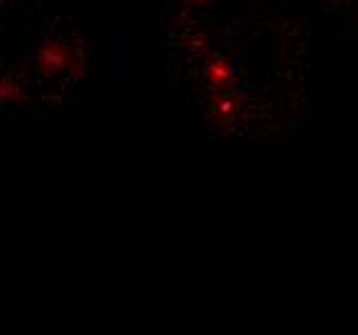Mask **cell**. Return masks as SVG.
Instances as JSON below:
<instances>
[{"mask_svg": "<svg viewBox=\"0 0 358 335\" xmlns=\"http://www.w3.org/2000/svg\"><path fill=\"white\" fill-rule=\"evenodd\" d=\"M75 59H78L75 50H70L65 44H47V47L39 50V67L44 73L57 75V73H62V70H70V73H73Z\"/></svg>", "mask_w": 358, "mask_h": 335, "instance_id": "cell-1", "label": "cell"}, {"mask_svg": "<svg viewBox=\"0 0 358 335\" xmlns=\"http://www.w3.org/2000/svg\"><path fill=\"white\" fill-rule=\"evenodd\" d=\"M232 78H235V67L224 57H214L209 62V67H206V80H209L212 88H220V90L227 88L229 83H232Z\"/></svg>", "mask_w": 358, "mask_h": 335, "instance_id": "cell-2", "label": "cell"}, {"mask_svg": "<svg viewBox=\"0 0 358 335\" xmlns=\"http://www.w3.org/2000/svg\"><path fill=\"white\" fill-rule=\"evenodd\" d=\"M235 108H237V104L232 99H227V96H224V99H220L217 101V108H214V111H217V114L220 116H224V119H227V116H232L235 114Z\"/></svg>", "mask_w": 358, "mask_h": 335, "instance_id": "cell-3", "label": "cell"}, {"mask_svg": "<svg viewBox=\"0 0 358 335\" xmlns=\"http://www.w3.org/2000/svg\"><path fill=\"white\" fill-rule=\"evenodd\" d=\"M188 6H209V3H214V0H186Z\"/></svg>", "mask_w": 358, "mask_h": 335, "instance_id": "cell-4", "label": "cell"}, {"mask_svg": "<svg viewBox=\"0 0 358 335\" xmlns=\"http://www.w3.org/2000/svg\"><path fill=\"white\" fill-rule=\"evenodd\" d=\"M338 3H343V0H338Z\"/></svg>", "mask_w": 358, "mask_h": 335, "instance_id": "cell-5", "label": "cell"}]
</instances>
